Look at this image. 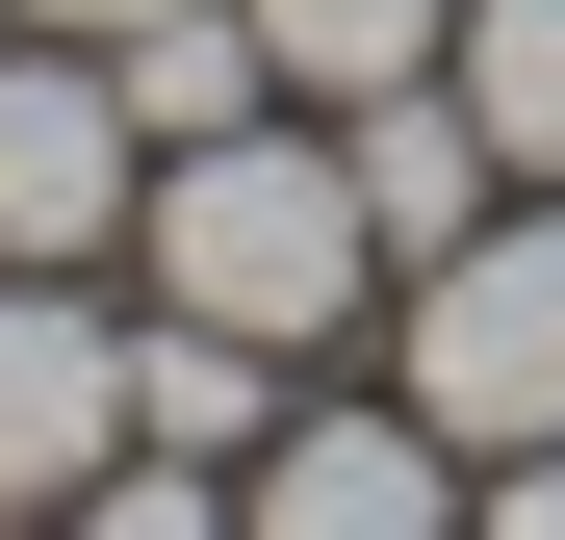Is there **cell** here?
<instances>
[{
	"instance_id": "6da1fadb",
	"label": "cell",
	"mask_w": 565,
	"mask_h": 540,
	"mask_svg": "<svg viewBox=\"0 0 565 540\" xmlns=\"http://www.w3.org/2000/svg\"><path fill=\"white\" fill-rule=\"evenodd\" d=\"M129 284L206 309V335H257V360H360V335H386V232H360L334 104H257V129H206V155H154Z\"/></svg>"
},
{
	"instance_id": "7a4b0ae2",
	"label": "cell",
	"mask_w": 565,
	"mask_h": 540,
	"mask_svg": "<svg viewBox=\"0 0 565 540\" xmlns=\"http://www.w3.org/2000/svg\"><path fill=\"white\" fill-rule=\"evenodd\" d=\"M386 387L489 464V437H565V180H514L462 257H412L386 284Z\"/></svg>"
},
{
	"instance_id": "3957f363",
	"label": "cell",
	"mask_w": 565,
	"mask_h": 540,
	"mask_svg": "<svg viewBox=\"0 0 565 540\" xmlns=\"http://www.w3.org/2000/svg\"><path fill=\"white\" fill-rule=\"evenodd\" d=\"M129 207H154V129L77 27H0V257L52 284H129Z\"/></svg>"
},
{
	"instance_id": "277c9868",
	"label": "cell",
	"mask_w": 565,
	"mask_h": 540,
	"mask_svg": "<svg viewBox=\"0 0 565 540\" xmlns=\"http://www.w3.org/2000/svg\"><path fill=\"white\" fill-rule=\"evenodd\" d=\"M232 515H257V540H462V437H437L412 387H334V360H309L282 437L232 464Z\"/></svg>"
},
{
	"instance_id": "5b68a950",
	"label": "cell",
	"mask_w": 565,
	"mask_h": 540,
	"mask_svg": "<svg viewBox=\"0 0 565 540\" xmlns=\"http://www.w3.org/2000/svg\"><path fill=\"white\" fill-rule=\"evenodd\" d=\"M129 437V284H52L0 257V515H77Z\"/></svg>"
},
{
	"instance_id": "8992f818",
	"label": "cell",
	"mask_w": 565,
	"mask_h": 540,
	"mask_svg": "<svg viewBox=\"0 0 565 540\" xmlns=\"http://www.w3.org/2000/svg\"><path fill=\"white\" fill-rule=\"evenodd\" d=\"M334 155H360V232H386V284H412V257H462V232L514 207V155L462 129V77H386V104H334Z\"/></svg>"
},
{
	"instance_id": "52a82bcc",
	"label": "cell",
	"mask_w": 565,
	"mask_h": 540,
	"mask_svg": "<svg viewBox=\"0 0 565 540\" xmlns=\"http://www.w3.org/2000/svg\"><path fill=\"white\" fill-rule=\"evenodd\" d=\"M282 387H309V360H257V335H206V309H154V284H129V437L257 464V437H282Z\"/></svg>"
},
{
	"instance_id": "ba28073f",
	"label": "cell",
	"mask_w": 565,
	"mask_h": 540,
	"mask_svg": "<svg viewBox=\"0 0 565 540\" xmlns=\"http://www.w3.org/2000/svg\"><path fill=\"white\" fill-rule=\"evenodd\" d=\"M104 77H129V129H154V155H206V129H257V104H282L257 0H129V27H104Z\"/></svg>"
},
{
	"instance_id": "9c48e42d",
	"label": "cell",
	"mask_w": 565,
	"mask_h": 540,
	"mask_svg": "<svg viewBox=\"0 0 565 540\" xmlns=\"http://www.w3.org/2000/svg\"><path fill=\"white\" fill-rule=\"evenodd\" d=\"M437 77H462V129H489L514 180H565V0H462Z\"/></svg>"
},
{
	"instance_id": "30bf717a",
	"label": "cell",
	"mask_w": 565,
	"mask_h": 540,
	"mask_svg": "<svg viewBox=\"0 0 565 540\" xmlns=\"http://www.w3.org/2000/svg\"><path fill=\"white\" fill-rule=\"evenodd\" d=\"M462 0H257V52H282V104H386V77H437Z\"/></svg>"
},
{
	"instance_id": "8fae6325",
	"label": "cell",
	"mask_w": 565,
	"mask_h": 540,
	"mask_svg": "<svg viewBox=\"0 0 565 540\" xmlns=\"http://www.w3.org/2000/svg\"><path fill=\"white\" fill-rule=\"evenodd\" d=\"M0 27H77V52H104V27H129V0H0Z\"/></svg>"
}]
</instances>
